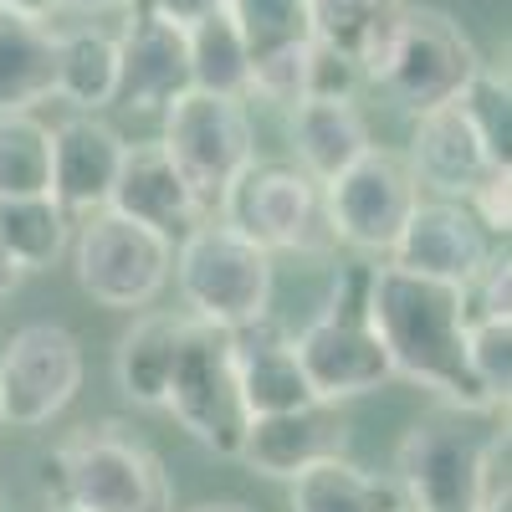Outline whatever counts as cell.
I'll return each mask as SVG.
<instances>
[{
	"mask_svg": "<svg viewBox=\"0 0 512 512\" xmlns=\"http://www.w3.org/2000/svg\"><path fill=\"white\" fill-rule=\"evenodd\" d=\"M123 134L98 113H72L52 128V200L67 216H98L108 210L113 180L123 169Z\"/></svg>",
	"mask_w": 512,
	"mask_h": 512,
	"instance_id": "15",
	"label": "cell"
},
{
	"mask_svg": "<svg viewBox=\"0 0 512 512\" xmlns=\"http://www.w3.org/2000/svg\"><path fill=\"white\" fill-rule=\"evenodd\" d=\"M492 251L497 241L477 226V216L461 200H420L400 241L390 246V267L446 282V287H466L487 267Z\"/></svg>",
	"mask_w": 512,
	"mask_h": 512,
	"instance_id": "13",
	"label": "cell"
},
{
	"mask_svg": "<svg viewBox=\"0 0 512 512\" xmlns=\"http://www.w3.org/2000/svg\"><path fill=\"white\" fill-rule=\"evenodd\" d=\"M108 210H118V216L139 221V226H149L159 236L190 231V226L205 221L200 200L180 180V169L169 164L164 144H134V149L123 154V169H118V180H113Z\"/></svg>",
	"mask_w": 512,
	"mask_h": 512,
	"instance_id": "18",
	"label": "cell"
},
{
	"mask_svg": "<svg viewBox=\"0 0 512 512\" xmlns=\"http://www.w3.org/2000/svg\"><path fill=\"white\" fill-rule=\"evenodd\" d=\"M47 512H82V507H67V502H52Z\"/></svg>",
	"mask_w": 512,
	"mask_h": 512,
	"instance_id": "39",
	"label": "cell"
},
{
	"mask_svg": "<svg viewBox=\"0 0 512 512\" xmlns=\"http://www.w3.org/2000/svg\"><path fill=\"white\" fill-rule=\"evenodd\" d=\"M52 195V123L36 113L0 118V200Z\"/></svg>",
	"mask_w": 512,
	"mask_h": 512,
	"instance_id": "27",
	"label": "cell"
},
{
	"mask_svg": "<svg viewBox=\"0 0 512 512\" xmlns=\"http://www.w3.org/2000/svg\"><path fill=\"white\" fill-rule=\"evenodd\" d=\"M323 205H328L333 241H349L359 251H390L410 221V210L420 205V185L400 154L374 144L333 185H323Z\"/></svg>",
	"mask_w": 512,
	"mask_h": 512,
	"instance_id": "11",
	"label": "cell"
},
{
	"mask_svg": "<svg viewBox=\"0 0 512 512\" xmlns=\"http://www.w3.org/2000/svg\"><path fill=\"white\" fill-rule=\"evenodd\" d=\"M164 410L175 415L205 451H216L226 461L241 456L251 415H246L241 384H236L226 328L185 318V338H180V354H175V374H169Z\"/></svg>",
	"mask_w": 512,
	"mask_h": 512,
	"instance_id": "6",
	"label": "cell"
},
{
	"mask_svg": "<svg viewBox=\"0 0 512 512\" xmlns=\"http://www.w3.org/2000/svg\"><path fill=\"white\" fill-rule=\"evenodd\" d=\"M287 134L297 149V169L318 185H333L344 169L369 154V123L354 103H297L287 118Z\"/></svg>",
	"mask_w": 512,
	"mask_h": 512,
	"instance_id": "20",
	"label": "cell"
},
{
	"mask_svg": "<svg viewBox=\"0 0 512 512\" xmlns=\"http://www.w3.org/2000/svg\"><path fill=\"white\" fill-rule=\"evenodd\" d=\"M456 108H461L466 123H472L482 154H487L497 169H507V159H512V93H507V72H492V67L482 62L477 77L461 88Z\"/></svg>",
	"mask_w": 512,
	"mask_h": 512,
	"instance_id": "29",
	"label": "cell"
},
{
	"mask_svg": "<svg viewBox=\"0 0 512 512\" xmlns=\"http://www.w3.org/2000/svg\"><path fill=\"white\" fill-rule=\"evenodd\" d=\"M482 57L446 11L436 6H410L400 11V31H395V52H390V67H384L379 88L390 93L400 108H410L415 118L431 113V108H446L461 98V88L477 77Z\"/></svg>",
	"mask_w": 512,
	"mask_h": 512,
	"instance_id": "9",
	"label": "cell"
},
{
	"mask_svg": "<svg viewBox=\"0 0 512 512\" xmlns=\"http://www.w3.org/2000/svg\"><path fill=\"white\" fill-rule=\"evenodd\" d=\"M0 251L21 272H47L67 251V210L52 195L0 200Z\"/></svg>",
	"mask_w": 512,
	"mask_h": 512,
	"instance_id": "26",
	"label": "cell"
},
{
	"mask_svg": "<svg viewBox=\"0 0 512 512\" xmlns=\"http://www.w3.org/2000/svg\"><path fill=\"white\" fill-rule=\"evenodd\" d=\"M0 431H6V410H0Z\"/></svg>",
	"mask_w": 512,
	"mask_h": 512,
	"instance_id": "40",
	"label": "cell"
},
{
	"mask_svg": "<svg viewBox=\"0 0 512 512\" xmlns=\"http://www.w3.org/2000/svg\"><path fill=\"white\" fill-rule=\"evenodd\" d=\"M118 41V98L134 113H164L175 98H185L190 82V47H185V26L164 21L154 11H134V21L123 26Z\"/></svg>",
	"mask_w": 512,
	"mask_h": 512,
	"instance_id": "14",
	"label": "cell"
},
{
	"mask_svg": "<svg viewBox=\"0 0 512 512\" xmlns=\"http://www.w3.org/2000/svg\"><path fill=\"white\" fill-rule=\"evenodd\" d=\"M405 512H410V507H405Z\"/></svg>",
	"mask_w": 512,
	"mask_h": 512,
	"instance_id": "42",
	"label": "cell"
},
{
	"mask_svg": "<svg viewBox=\"0 0 512 512\" xmlns=\"http://www.w3.org/2000/svg\"><path fill=\"white\" fill-rule=\"evenodd\" d=\"M0 11H6V16H21V21H36V26H47L62 6H57V0H0Z\"/></svg>",
	"mask_w": 512,
	"mask_h": 512,
	"instance_id": "35",
	"label": "cell"
},
{
	"mask_svg": "<svg viewBox=\"0 0 512 512\" xmlns=\"http://www.w3.org/2000/svg\"><path fill=\"white\" fill-rule=\"evenodd\" d=\"M405 164H410L415 185H431L441 200H466L487 175H497V164L482 154L472 123L461 118L456 103L415 118V139H410Z\"/></svg>",
	"mask_w": 512,
	"mask_h": 512,
	"instance_id": "19",
	"label": "cell"
},
{
	"mask_svg": "<svg viewBox=\"0 0 512 512\" xmlns=\"http://www.w3.org/2000/svg\"><path fill=\"white\" fill-rule=\"evenodd\" d=\"M77 113H98L118 98V41L98 26H77L57 36V88Z\"/></svg>",
	"mask_w": 512,
	"mask_h": 512,
	"instance_id": "24",
	"label": "cell"
},
{
	"mask_svg": "<svg viewBox=\"0 0 512 512\" xmlns=\"http://www.w3.org/2000/svg\"><path fill=\"white\" fill-rule=\"evenodd\" d=\"M395 472L410 512H482L507 487V425L497 410L441 405L405 431Z\"/></svg>",
	"mask_w": 512,
	"mask_h": 512,
	"instance_id": "2",
	"label": "cell"
},
{
	"mask_svg": "<svg viewBox=\"0 0 512 512\" xmlns=\"http://www.w3.org/2000/svg\"><path fill=\"white\" fill-rule=\"evenodd\" d=\"M195 512H251L246 502H205V507H195Z\"/></svg>",
	"mask_w": 512,
	"mask_h": 512,
	"instance_id": "38",
	"label": "cell"
},
{
	"mask_svg": "<svg viewBox=\"0 0 512 512\" xmlns=\"http://www.w3.org/2000/svg\"><path fill=\"white\" fill-rule=\"evenodd\" d=\"M292 512H405V497L349 456H328L292 477Z\"/></svg>",
	"mask_w": 512,
	"mask_h": 512,
	"instance_id": "23",
	"label": "cell"
},
{
	"mask_svg": "<svg viewBox=\"0 0 512 512\" xmlns=\"http://www.w3.org/2000/svg\"><path fill=\"white\" fill-rule=\"evenodd\" d=\"M164 154L180 169V180L200 200L205 221L210 210H221L226 190L251 169L256 159V134L251 118L236 98H210V93H185L164 108Z\"/></svg>",
	"mask_w": 512,
	"mask_h": 512,
	"instance_id": "7",
	"label": "cell"
},
{
	"mask_svg": "<svg viewBox=\"0 0 512 512\" xmlns=\"http://www.w3.org/2000/svg\"><path fill=\"white\" fill-rule=\"evenodd\" d=\"M21 277H26V272H21V267L11 262L6 251H0V303H6V297L16 292V282H21Z\"/></svg>",
	"mask_w": 512,
	"mask_h": 512,
	"instance_id": "37",
	"label": "cell"
},
{
	"mask_svg": "<svg viewBox=\"0 0 512 512\" xmlns=\"http://www.w3.org/2000/svg\"><path fill=\"white\" fill-rule=\"evenodd\" d=\"M169 267H175L169 236L118 216V210L88 216L77 236V282L103 308H149L169 282Z\"/></svg>",
	"mask_w": 512,
	"mask_h": 512,
	"instance_id": "10",
	"label": "cell"
},
{
	"mask_svg": "<svg viewBox=\"0 0 512 512\" xmlns=\"http://www.w3.org/2000/svg\"><path fill=\"white\" fill-rule=\"evenodd\" d=\"M410 6V0H308V16H313V36L328 41V47H338L349 62L359 52V41L379 26L390 21Z\"/></svg>",
	"mask_w": 512,
	"mask_h": 512,
	"instance_id": "30",
	"label": "cell"
},
{
	"mask_svg": "<svg viewBox=\"0 0 512 512\" xmlns=\"http://www.w3.org/2000/svg\"><path fill=\"white\" fill-rule=\"evenodd\" d=\"M369 282H374V262L338 267L328 303L292 338V354L303 364L308 390H313L318 405L359 400V395L395 379V364H390V354H384L379 333L369 323Z\"/></svg>",
	"mask_w": 512,
	"mask_h": 512,
	"instance_id": "4",
	"label": "cell"
},
{
	"mask_svg": "<svg viewBox=\"0 0 512 512\" xmlns=\"http://www.w3.org/2000/svg\"><path fill=\"white\" fill-rule=\"evenodd\" d=\"M0 512H6V497H0Z\"/></svg>",
	"mask_w": 512,
	"mask_h": 512,
	"instance_id": "41",
	"label": "cell"
},
{
	"mask_svg": "<svg viewBox=\"0 0 512 512\" xmlns=\"http://www.w3.org/2000/svg\"><path fill=\"white\" fill-rule=\"evenodd\" d=\"M41 492L82 512H175L164 461L118 420L72 431L41 461Z\"/></svg>",
	"mask_w": 512,
	"mask_h": 512,
	"instance_id": "3",
	"label": "cell"
},
{
	"mask_svg": "<svg viewBox=\"0 0 512 512\" xmlns=\"http://www.w3.org/2000/svg\"><path fill=\"white\" fill-rule=\"evenodd\" d=\"M226 16L236 21L251 62H262V57H272V52H287V47H303V41H313L308 0H226Z\"/></svg>",
	"mask_w": 512,
	"mask_h": 512,
	"instance_id": "28",
	"label": "cell"
},
{
	"mask_svg": "<svg viewBox=\"0 0 512 512\" xmlns=\"http://www.w3.org/2000/svg\"><path fill=\"white\" fill-rule=\"evenodd\" d=\"M180 292L190 303V318L216 323V328H246L256 318H267L272 308V251H262L256 241L236 236L226 221H200L185 231L175 267Z\"/></svg>",
	"mask_w": 512,
	"mask_h": 512,
	"instance_id": "5",
	"label": "cell"
},
{
	"mask_svg": "<svg viewBox=\"0 0 512 512\" xmlns=\"http://www.w3.org/2000/svg\"><path fill=\"white\" fill-rule=\"evenodd\" d=\"M82 390V344L62 323H26L0 354V410L6 425H47Z\"/></svg>",
	"mask_w": 512,
	"mask_h": 512,
	"instance_id": "12",
	"label": "cell"
},
{
	"mask_svg": "<svg viewBox=\"0 0 512 512\" xmlns=\"http://www.w3.org/2000/svg\"><path fill=\"white\" fill-rule=\"evenodd\" d=\"M180 338H185V318L180 313H144V318H134V328L118 338L113 379L139 410H164Z\"/></svg>",
	"mask_w": 512,
	"mask_h": 512,
	"instance_id": "21",
	"label": "cell"
},
{
	"mask_svg": "<svg viewBox=\"0 0 512 512\" xmlns=\"http://www.w3.org/2000/svg\"><path fill=\"white\" fill-rule=\"evenodd\" d=\"M57 6H67V11H128L139 0H57Z\"/></svg>",
	"mask_w": 512,
	"mask_h": 512,
	"instance_id": "36",
	"label": "cell"
},
{
	"mask_svg": "<svg viewBox=\"0 0 512 512\" xmlns=\"http://www.w3.org/2000/svg\"><path fill=\"white\" fill-rule=\"evenodd\" d=\"M231 364H236V384H241V400H246L251 420L318 405L303 364L292 354V338L272 323V313L246 323V328H231Z\"/></svg>",
	"mask_w": 512,
	"mask_h": 512,
	"instance_id": "17",
	"label": "cell"
},
{
	"mask_svg": "<svg viewBox=\"0 0 512 512\" xmlns=\"http://www.w3.org/2000/svg\"><path fill=\"white\" fill-rule=\"evenodd\" d=\"M139 6L164 16V21H175V26H195L210 11H226V0H139Z\"/></svg>",
	"mask_w": 512,
	"mask_h": 512,
	"instance_id": "34",
	"label": "cell"
},
{
	"mask_svg": "<svg viewBox=\"0 0 512 512\" xmlns=\"http://www.w3.org/2000/svg\"><path fill=\"white\" fill-rule=\"evenodd\" d=\"M354 88H359V67L338 47L313 36V47H308V103H354Z\"/></svg>",
	"mask_w": 512,
	"mask_h": 512,
	"instance_id": "32",
	"label": "cell"
},
{
	"mask_svg": "<svg viewBox=\"0 0 512 512\" xmlns=\"http://www.w3.org/2000/svg\"><path fill=\"white\" fill-rule=\"evenodd\" d=\"M216 221H226L236 236L256 241L262 251H308V256H318V251L333 246L323 185L308 180L297 164L251 159V169L226 190Z\"/></svg>",
	"mask_w": 512,
	"mask_h": 512,
	"instance_id": "8",
	"label": "cell"
},
{
	"mask_svg": "<svg viewBox=\"0 0 512 512\" xmlns=\"http://www.w3.org/2000/svg\"><path fill=\"white\" fill-rule=\"evenodd\" d=\"M461 205L472 210L477 226H482L492 241H507V231H512V169H497V175H487Z\"/></svg>",
	"mask_w": 512,
	"mask_h": 512,
	"instance_id": "33",
	"label": "cell"
},
{
	"mask_svg": "<svg viewBox=\"0 0 512 512\" xmlns=\"http://www.w3.org/2000/svg\"><path fill=\"white\" fill-rule=\"evenodd\" d=\"M57 88V31L0 11V118L31 113Z\"/></svg>",
	"mask_w": 512,
	"mask_h": 512,
	"instance_id": "22",
	"label": "cell"
},
{
	"mask_svg": "<svg viewBox=\"0 0 512 512\" xmlns=\"http://www.w3.org/2000/svg\"><path fill=\"white\" fill-rule=\"evenodd\" d=\"M344 451H349V420L338 415V405H308L287 415H256L246 425L236 461L256 466L262 477H297L313 461L344 456Z\"/></svg>",
	"mask_w": 512,
	"mask_h": 512,
	"instance_id": "16",
	"label": "cell"
},
{
	"mask_svg": "<svg viewBox=\"0 0 512 512\" xmlns=\"http://www.w3.org/2000/svg\"><path fill=\"white\" fill-rule=\"evenodd\" d=\"M369 323L379 333L384 354H390L395 374L436 390L441 405L456 410H497L482 384L472 379L466 364V308H461V287L415 277L400 267H374L369 282Z\"/></svg>",
	"mask_w": 512,
	"mask_h": 512,
	"instance_id": "1",
	"label": "cell"
},
{
	"mask_svg": "<svg viewBox=\"0 0 512 512\" xmlns=\"http://www.w3.org/2000/svg\"><path fill=\"white\" fill-rule=\"evenodd\" d=\"M466 364L472 379L482 384V395L502 410L512 395V323H472L466 328Z\"/></svg>",
	"mask_w": 512,
	"mask_h": 512,
	"instance_id": "31",
	"label": "cell"
},
{
	"mask_svg": "<svg viewBox=\"0 0 512 512\" xmlns=\"http://www.w3.org/2000/svg\"><path fill=\"white\" fill-rule=\"evenodd\" d=\"M185 47H190V82L195 93L210 98H246L251 82V52L236 31V21L226 11H210L195 26H185Z\"/></svg>",
	"mask_w": 512,
	"mask_h": 512,
	"instance_id": "25",
	"label": "cell"
}]
</instances>
